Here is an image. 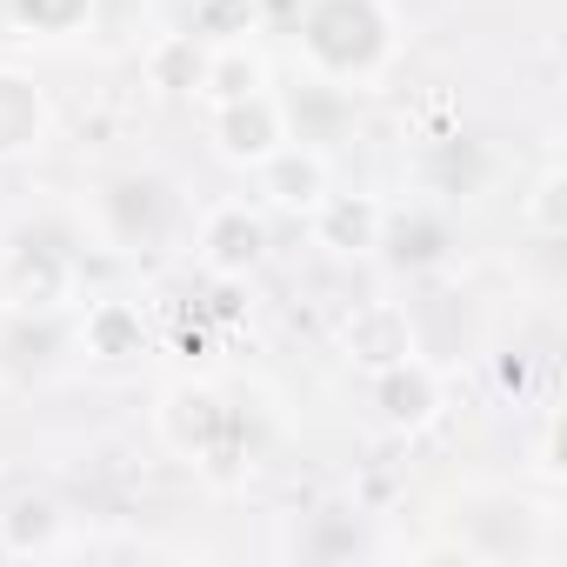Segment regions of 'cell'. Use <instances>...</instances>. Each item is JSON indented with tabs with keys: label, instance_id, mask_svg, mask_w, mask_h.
<instances>
[{
	"label": "cell",
	"instance_id": "6da1fadb",
	"mask_svg": "<svg viewBox=\"0 0 567 567\" xmlns=\"http://www.w3.org/2000/svg\"><path fill=\"white\" fill-rule=\"evenodd\" d=\"M295 48L315 87H368L394 68L401 54V14L394 0H301L295 14Z\"/></svg>",
	"mask_w": 567,
	"mask_h": 567
},
{
	"label": "cell",
	"instance_id": "7a4b0ae2",
	"mask_svg": "<svg viewBox=\"0 0 567 567\" xmlns=\"http://www.w3.org/2000/svg\"><path fill=\"white\" fill-rule=\"evenodd\" d=\"M154 434L167 441V454H181L187 467L214 474V481H234L247 461V427H240V408L214 388V381H174L161 401H154Z\"/></svg>",
	"mask_w": 567,
	"mask_h": 567
},
{
	"label": "cell",
	"instance_id": "3957f363",
	"mask_svg": "<svg viewBox=\"0 0 567 567\" xmlns=\"http://www.w3.org/2000/svg\"><path fill=\"white\" fill-rule=\"evenodd\" d=\"M94 234L114 254H161V247H174L187 234V200L161 174H141V167L107 174L94 187Z\"/></svg>",
	"mask_w": 567,
	"mask_h": 567
},
{
	"label": "cell",
	"instance_id": "277c9868",
	"mask_svg": "<svg viewBox=\"0 0 567 567\" xmlns=\"http://www.w3.org/2000/svg\"><path fill=\"white\" fill-rule=\"evenodd\" d=\"M187 240H194V260H200L207 280H247V274H260V260L274 247L260 200H214L187 227Z\"/></svg>",
	"mask_w": 567,
	"mask_h": 567
},
{
	"label": "cell",
	"instance_id": "5b68a950",
	"mask_svg": "<svg viewBox=\"0 0 567 567\" xmlns=\"http://www.w3.org/2000/svg\"><path fill=\"white\" fill-rule=\"evenodd\" d=\"M0 280H8V315H61L81 295V267L68 247L21 234L14 247H0Z\"/></svg>",
	"mask_w": 567,
	"mask_h": 567
},
{
	"label": "cell",
	"instance_id": "8992f818",
	"mask_svg": "<svg viewBox=\"0 0 567 567\" xmlns=\"http://www.w3.org/2000/svg\"><path fill=\"white\" fill-rule=\"evenodd\" d=\"M207 141H214V154H220L227 167L254 174L280 141H295V121H288V107H280L274 87H267V94H247V101H220V107H207Z\"/></svg>",
	"mask_w": 567,
	"mask_h": 567
},
{
	"label": "cell",
	"instance_id": "52a82bcc",
	"mask_svg": "<svg viewBox=\"0 0 567 567\" xmlns=\"http://www.w3.org/2000/svg\"><path fill=\"white\" fill-rule=\"evenodd\" d=\"M308 234L321 254L334 260H368L381 254V234H388V200L381 194H348V187H328L315 207H308Z\"/></svg>",
	"mask_w": 567,
	"mask_h": 567
},
{
	"label": "cell",
	"instance_id": "ba28073f",
	"mask_svg": "<svg viewBox=\"0 0 567 567\" xmlns=\"http://www.w3.org/2000/svg\"><path fill=\"white\" fill-rule=\"evenodd\" d=\"M368 388H374L381 427H394V434H421V427H434L441 408H447V381H441V368L421 361V354H408V361L368 374Z\"/></svg>",
	"mask_w": 567,
	"mask_h": 567
},
{
	"label": "cell",
	"instance_id": "9c48e42d",
	"mask_svg": "<svg viewBox=\"0 0 567 567\" xmlns=\"http://www.w3.org/2000/svg\"><path fill=\"white\" fill-rule=\"evenodd\" d=\"M254 187H260V207L308 214V207L334 187V161H328L315 141H280V147L254 167Z\"/></svg>",
	"mask_w": 567,
	"mask_h": 567
},
{
	"label": "cell",
	"instance_id": "30bf717a",
	"mask_svg": "<svg viewBox=\"0 0 567 567\" xmlns=\"http://www.w3.org/2000/svg\"><path fill=\"white\" fill-rule=\"evenodd\" d=\"M341 354H348L361 374H381V368L421 354V341H414V315H408L401 301H361V308L341 321Z\"/></svg>",
	"mask_w": 567,
	"mask_h": 567
},
{
	"label": "cell",
	"instance_id": "8fae6325",
	"mask_svg": "<svg viewBox=\"0 0 567 567\" xmlns=\"http://www.w3.org/2000/svg\"><path fill=\"white\" fill-rule=\"evenodd\" d=\"M74 341H81L87 361H101V368H127V361H141V354L154 348V328H147V315H141L127 295H101V301L81 308Z\"/></svg>",
	"mask_w": 567,
	"mask_h": 567
},
{
	"label": "cell",
	"instance_id": "7c38bea8",
	"mask_svg": "<svg viewBox=\"0 0 567 567\" xmlns=\"http://www.w3.org/2000/svg\"><path fill=\"white\" fill-rule=\"evenodd\" d=\"M54 134V101L34 74L21 68H0V167L8 161H28L34 147H48Z\"/></svg>",
	"mask_w": 567,
	"mask_h": 567
},
{
	"label": "cell",
	"instance_id": "4fadbf2b",
	"mask_svg": "<svg viewBox=\"0 0 567 567\" xmlns=\"http://www.w3.org/2000/svg\"><path fill=\"white\" fill-rule=\"evenodd\" d=\"M274 87V61L254 48V41H220L207 48V74H200V107H220V101H247V94H267Z\"/></svg>",
	"mask_w": 567,
	"mask_h": 567
},
{
	"label": "cell",
	"instance_id": "5bb4252c",
	"mask_svg": "<svg viewBox=\"0 0 567 567\" xmlns=\"http://www.w3.org/2000/svg\"><path fill=\"white\" fill-rule=\"evenodd\" d=\"M61 527H68L61 501L48 487H34V494H21V501L0 507V554H61L68 547Z\"/></svg>",
	"mask_w": 567,
	"mask_h": 567
},
{
	"label": "cell",
	"instance_id": "9a60e30c",
	"mask_svg": "<svg viewBox=\"0 0 567 567\" xmlns=\"http://www.w3.org/2000/svg\"><path fill=\"white\" fill-rule=\"evenodd\" d=\"M141 74L161 101H194L200 94V74H207V41L200 34H161L147 54H141Z\"/></svg>",
	"mask_w": 567,
	"mask_h": 567
},
{
	"label": "cell",
	"instance_id": "2e32d148",
	"mask_svg": "<svg viewBox=\"0 0 567 567\" xmlns=\"http://www.w3.org/2000/svg\"><path fill=\"white\" fill-rule=\"evenodd\" d=\"M520 220H527V234H540V240H560L567 234V167L547 154L540 161V174L527 181V194H520Z\"/></svg>",
	"mask_w": 567,
	"mask_h": 567
},
{
	"label": "cell",
	"instance_id": "e0dca14e",
	"mask_svg": "<svg viewBox=\"0 0 567 567\" xmlns=\"http://www.w3.org/2000/svg\"><path fill=\"white\" fill-rule=\"evenodd\" d=\"M381 247H388L401 267H434V260L447 254V220H441V214H408V220H394V214H388Z\"/></svg>",
	"mask_w": 567,
	"mask_h": 567
},
{
	"label": "cell",
	"instance_id": "ac0fdd59",
	"mask_svg": "<svg viewBox=\"0 0 567 567\" xmlns=\"http://www.w3.org/2000/svg\"><path fill=\"white\" fill-rule=\"evenodd\" d=\"M8 21H14L21 34L61 41V34H81V28L94 21V0H8Z\"/></svg>",
	"mask_w": 567,
	"mask_h": 567
},
{
	"label": "cell",
	"instance_id": "d6986e66",
	"mask_svg": "<svg viewBox=\"0 0 567 567\" xmlns=\"http://www.w3.org/2000/svg\"><path fill=\"white\" fill-rule=\"evenodd\" d=\"M254 28H260V0H194V28L187 34L220 48V41H254Z\"/></svg>",
	"mask_w": 567,
	"mask_h": 567
},
{
	"label": "cell",
	"instance_id": "ffe728a7",
	"mask_svg": "<svg viewBox=\"0 0 567 567\" xmlns=\"http://www.w3.org/2000/svg\"><path fill=\"white\" fill-rule=\"evenodd\" d=\"M0 321H8V280H0Z\"/></svg>",
	"mask_w": 567,
	"mask_h": 567
}]
</instances>
